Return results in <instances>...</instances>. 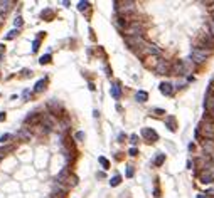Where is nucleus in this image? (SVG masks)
<instances>
[{
	"label": "nucleus",
	"mask_w": 214,
	"mask_h": 198,
	"mask_svg": "<svg viewBox=\"0 0 214 198\" xmlns=\"http://www.w3.org/2000/svg\"><path fill=\"white\" fill-rule=\"evenodd\" d=\"M197 198H209V195H207V193H199V195H197Z\"/></svg>",
	"instance_id": "79ce46f5"
},
{
	"label": "nucleus",
	"mask_w": 214,
	"mask_h": 198,
	"mask_svg": "<svg viewBox=\"0 0 214 198\" xmlns=\"http://www.w3.org/2000/svg\"><path fill=\"white\" fill-rule=\"evenodd\" d=\"M209 34L214 37V20H212V18L209 20Z\"/></svg>",
	"instance_id": "f704fd0d"
},
{
	"label": "nucleus",
	"mask_w": 214,
	"mask_h": 198,
	"mask_svg": "<svg viewBox=\"0 0 214 198\" xmlns=\"http://www.w3.org/2000/svg\"><path fill=\"white\" fill-rule=\"evenodd\" d=\"M135 99H137L138 102H145L147 99H149V92H145V91H138V92L135 94Z\"/></svg>",
	"instance_id": "aec40b11"
},
{
	"label": "nucleus",
	"mask_w": 214,
	"mask_h": 198,
	"mask_svg": "<svg viewBox=\"0 0 214 198\" xmlns=\"http://www.w3.org/2000/svg\"><path fill=\"white\" fill-rule=\"evenodd\" d=\"M187 69H185V62L184 61H175L174 64L170 65V74L172 76H184Z\"/></svg>",
	"instance_id": "0eeeda50"
},
{
	"label": "nucleus",
	"mask_w": 214,
	"mask_h": 198,
	"mask_svg": "<svg viewBox=\"0 0 214 198\" xmlns=\"http://www.w3.org/2000/svg\"><path fill=\"white\" fill-rule=\"evenodd\" d=\"M39 62H40V64H49V62H51V54H46V55H42V57H40L39 59Z\"/></svg>",
	"instance_id": "c85d7f7f"
},
{
	"label": "nucleus",
	"mask_w": 214,
	"mask_h": 198,
	"mask_svg": "<svg viewBox=\"0 0 214 198\" xmlns=\"http://www.w3.org/2000/svg\"><path fill=\"white\" fill-rule=\"evenodd\" d=\"M138 54H140V55H155V57H159V55L162 54V51H160L157 45H153V44H149V42H147L145 45H143L140 51H138Z\"/></svg>",
	"instance_id": "39448f33"
},
{
	"label": "nucleus",
	"mask_w": 214,
	"mask_h": 198,
	"mask_svg": "<svg viewBox=\"0 0 214 198\" xmlns=\"http://www.w3.org/2000/svg\"><path fill=\"white\" fill-rule=\"evenodd\" d=\"M98 161H100V165L103 166V169H108V168H110V161L105 158V156H100V158H98Z\"/></svg>",
	"instance_id": "bb28decb"
},
{
	"label": "nucleus",
	"mask_w": 214,
	"mask_h": 198,
	"mask_svg": "<svg viewBox=\"0 0 214 198\" xmlns=\"http://www.w3.org/2000/svg\"><path fill=\"white\" fill-rule=\"evenodd\" d=\"M15 149V146L14 144H9V146H4V148H0V158H4L7 153H12Z\"/></svg>",
	"instance_id": "4be33fe9"
},
{
	"label": "nucleus",
	"mask_w": 214,
	"mask_h": 198,
	"mask_svg": "<svg viewBox=\"0 0 214 198\" xmlns=\"http://www.w3.org/2000/svg\"><path fill=\"white\" fill-rule=\"evenodd\" d=\"M5 119V112H0V121H4Z\"/></svg>",
	"instance_id": "37998d69"
},
{
	"label": "nucleus",
	"mask_w": 214,
	"mask_h": 198,
	"mask_svg": "<svg viewBox=\"0 0 214 198\" xmlns=\"http://www.w3.org/2000/svg\"><path fill=\"white\" fill-rule=\"evenodd\" d=\"M197 129L204 134V139H212L214 138V122H202L201 126H197Z\"/></svg>",
	"instance_id": "423d86ee"
},
{
	"label": "nucleus",
	"mask_w": 214,
	"mask_h": 198,
	"mask_svg": "<svg viewBox=\"0 0 214 198\" xmlns=\"http://www.w3.org/2000/svg\"><path fill=\"white\" fill-rule=\"evenodd\" d=\"M165 126H167L170 131H175V129H177V122H175V118H174V116H169V118L165 119Z\"/></svg>",
	"instance_id": "f3484780"
},
{
	"label": "nucleus",
	"mask_w": 214,
	"mask_h": 198,
	"mask_svg": "<svg viewBox=\"0 0 214 198\" xmlns=\"http://www.w3.org/2000/svg\"><path fill=\"white\" fill-rule=\"evenodd\" d=\"M153 114H155V116H162V114H165V111H163V109H153Z\"/></svg>",
	"instance_id": "58836bf2"
},
{
	"label": "nucleus",
	"mask_w": 214,
	"mask_h": 198,
	"mask_svg": "<svg viewBox=\"0 0 214 198\" xmlns=\"http://www.w3.org/2000/svg\"><path fill=\"white\" fill-rule=\"evenodd\" d=\"M211 114H212V116H214V111H211Z\"/></svg>",
	"instance_id": "49530a36"
},
{
	"label": "nucleus",
	"mask_w": 214,
	"mask_h": 198,
	"mask_svg": "<svg viewBox=\"0 0 214 198\" xmlns=\"http://www.w3.org/2000/svg\"><path fill=\"white\" fill-rule=\"evenodd\" d=\"M17 34H19L17 30H10V32H9L7 35H5V39H7V40H10V39H14V37L17 35Z\"/></svg>",
	"instance_id": "2f4dec72"
},
{
	"label": "nucleus",
	"mask_w": 214,
	"mask_h": 198,
	"mask_svg": "<svg viewBox=\"0 0 214 198\" xmlns=\"http://www.w3.org/2000/svg\"><path fill=\"white\" fill-rule=\"evenodd\" d=\"M12 2L10 0H4V2H0V15H4L9 12V8H10Z\"/></svg>",
	"instance_id": "6ab92c4d"
},
{
	"label": "nucleus",
	"mask_w": 214,
	"mask_h": 198,
	"mask_svg": "<svg viewBox=\"0 0 214 198\" xmlns=\"http://www.w3.org/2000/svg\"><path fill=\"white\" fill-rule=\"evenodd\" d=\"M74 138H76V141H83L84 139V133L83 131H78V133L74 134Z\"/></svg>",
	"instance_id": "473e14b6"
},
{
	"label": "nucleus",
	"mask_w": 214,
	"mask_h": 198,
	"mask_svg": "<svg viewBox=\"0 0 214 198\" xmlns=\"http://www.w3.org/2000/svg\"><path fill=\"white\" fill-rule=\"evenodd\" d=\"M22 24H24V22H22V17H20V15H17V17H15V20H14V25L19 29V27H22Z\"/></svg>",
	"instance_id": "c756f323"
},
{
	"label": "nucleus",
	"mask_w": 214,
	"mask_h": 198,
	"mask_svg": "<svg viewBox=\"0 0 214 198\" xmlns=\"http://www.w3.org/2000/svg\"><path fill=\"white\" fill-rule=\"evenodd\" d=\"M212 82H214V77H212Z\"/></svg>",
	"instance_id": "de8ad7c7"
},
{
	"label": "nucleus",
	"mask_w": 214,
	"mask_h": 198,
	"mask_svg": "<svg viewBox=\"0 0 214 198\" xmlns=\"http://www.w3.org/2000/svg\"><path fill=\"white\" fill-rule=\"evenodd\" d=\"M2 18H4V15H0V24H2Z\"/></svg>",
	"instance_id": "a18cd8bd"
},
{
	"label": "nucleus",
	"mask_w": 214,
	"mask_h": 198,
	"mask_svg": "<svg viewBox=\"0 0 214 198\" xmlns=\"http://www.w3.org/2000/svg\"><path fill=\"white\" fill-rule=\"evenodd\" d=\"M135 175V169L133 166H127V178H132Z\"/></svg>",
	"instance_id": "7c9ffc66"
},
{
	"label": "nucleus",
	"mask_w": 214,
	"mask_h": 198,
	"mask_svg": "<svg viewBox=\"0 0 214 198\" xmlns=\"http://www.w3.org/2000/svg\"><path fill=\"white\" fill-rule=\"evenodd\" d=\"M125 44H127L130 49H133V51L138 52L147 42L143 40V37H125Z\"/></svg>",
	"instance_id": "20e7f679"
},
{
	"label": "nucleus",
	"mask_w": 214,
	"mask_h": 198,
	"mask_svg": "<svg viewBox=\"0 0 214 198\" xmlns=\"http://www.w3.org/2000/svg\"><path fill=\"white\" fill-rule=\"evenodd\" d=\"M17 138H19V139H22V141H30L32 134H30V131L27 129V128H22V129L17 133Z\"/></svg>",
	"instance_id": "2eb2a0df"
},
{
	"label": "nucleus",
	"mask_w": 214,
	"mask_h": 198,
	"mask_svg": "<svg viewBox=\"0 0 214 198\" xmlns=\"http://www.w3.org/2000/svg\"><path fill=\"white\" fill-rule=\"evenodd\" d=\"M155 72L159 74V76L170 74V64H169V61H165V59H160L159 64H157V67H155Z\"/></svg>",
	"instance_id": "1a4fd4ad"
},
{
	"label": "nucleus",
	"mask_w": 214,
	"mask_h": 198,
	"mask_svg": "<svg viewBox=\"0 0 214 198\" xmlns=\"http://www.w3.org/2000/svg\"><path fill=\"white\" fill-rule=\"evenodd\" d=\"M125 32H127V37H142L143 27H142L140 22H130L128 27L125 29Z\"/></svg>",
	"instance_id": "7ed1b4c3"
},
{
	"label": "nucleus",
	"mask_w": 214,
	"mask_h": 198,
	"mask_svg": "<svg viewBox=\"0 0 214 198\" xmlns=\"http://www.w3.org/2000/svg\"><path fill=\"white\" fill-rule=\"evenodd\" d=\"M44 87H46V79H40L36 82V86H34V92H42Z\"/></svg>",
	"instance_id": "5701e85b"
},
{
	"label": "nucleus",
	"mask_w": 214,
	"mask_h": 198,
	"mask_svg": "<svg viewBox=\"0 0 214 198\" xmlns=\"http://www.w3.org/2000/svg\"><path fill=\"white\" fill-rule=\"evenodd\" d=\"M115 10L116 12H120V15H123V17H128V15L135 14V2H115Z\"/></svg>",
	"instance_id": "f257e3e1"
},
{
	"label": "nucleus",
	"mask_w": 214,
	"mask_h": 198,
	"mask_svg": "<svg viewBox=\"0 0 214 198\" xmlns=\"http://www.w3.org/2000/svg\"><path fill=\"white\" fill-rule=\"evenodd\" d=\"M163 161H165V155H162V153H159V155L155 156V166H160V165H163Z\"/></svg>",
	"instance_id": "b1692460"
},
{
	"label": "nucleus",
	"mask_w": 214,
	"mask_h": 198,
	"mask_svg": "<svg viewBox=\"0 0 214 198\" xmlns=\"http://www.w3.org/2000/svg\"><path fill=\"white\" fill-rule=\"evenodd\" d=\"M39 44H40L39 39H36V40L32 42V51H34V52H37V49H39Z\"/></svg>",
	"instance_id": "72a5a7b5"
},
{
	"label": "nucleus",
	"mask_w": 214,
	"mask_h": 198,
	"mask_svg": "<svg viewBox=\"0 0 214 198\" xmlns=\"http://www.w3.org/2000/svg\"><path fill=\"white\" fill-rule=\"evenodd\" d=\"M22 96H24V99H29V96H30V91H29V89H26Z\"/></svg>",
	"instance_id": "ea45409f"
},
{
	"label": "nucleus",
	"mask_w": 214,
	"mask_h": 198,
	"mask_svg": "<svg viewBox=\"0 0 214 198\" xmlns=\"http://www.w3.org/2000/svg\"><path fill=\"white\" fill-rule=\"evenodd\" d=\"M52 15V10H46V12H42V17H51Z\"/></svg>",
	"instance_id": "a19ab883"
},
{
	"label": "nucleus",
	"mask_w": 214,
	"mask_h": 198,
	"mask_svg": "<svg viewBox=\"0 0 214 198\" xmlns=\"http://www.w3.org/2000/svg\"><path fill=\"white\" fill-rule=\"evenodd\" d=\"M130 143L132 144H137L138 143V136H137V134H132V136H130Z\"/></svg>",
	"instance_id": "e433bc0d"
},
{
	"label": "nucleus",
	"mask_w": 214,
	"mask_h": 198,
	"mask_svg": "<svg viewBox=\"0 0 214 198\" xmlns=\"http://www.w3.org/2000/svg\"><path fill=\"white\" fill-rule=\"evenodd\" d=\"M88 8H89V2H83V0H81L79 4H78V10L79 12H84V10H88Z\"/></svg>",
	"instance_id": "cd10ccee"
},
{
	"label": "nucleus",
	"mask_w": 214,
	"mask_h": 198,
	"mask_svg": "<svg viewBox=\"0 0 214 198\" xmlns=\"http://www.w3.org/2000/svg\"><path fill=\"white\" fill-rule=\"evenodd\" d=\"M202 149L206 155H214V141L212 139H204L202 141Z\"/></svg>",
	"instance_id": "4468645a"
},
{
	"label": "nucleus",
	"mask_w": 214,
	"mask_h": 198,
	"mask_svg": "<svg viewBox=\"0 0 214 198\" xmlns=\"http://www.w3.org/2000/svg\"><path fill=\"white\" fill-rule=\"evenodd\" d=\"M211 15H212V17H211V18H212V20H214V7L211 8Z\"/></svg>",
	"instance_id": "c03bdc74"
},
{
	"label": "nucleus",
	"mask_w": 214,
	"mask_h": 198,
	"mask_svg": "<svg viewBox=\"0 0 214 198\" xmlns=\"http://www.w3.org/2000/svg\"><path fill=\"white\" fill-rule=\"evenodd\" d=\"M209 55H211L209 49H199V47H196V49H192V52H191V61H194L196 64H202V62L207 61Z\"/></svg>",
	"instance_id": "f03ea898"
},
{
	"label": "nucleus",
	"mask_w": 214,
	"mask_h": 198,
	"mask_svg": "<svg viewBox=\"0 0 214 198\" xmlns=\"http://www.w3.org/2000/svg\"><path fill=\"white\" fill-rule=\"evenodd\" d=\"M56 193H59V196L64 198L66 193H68V188H66L62 183H58V181H56L54 186H52V195H56Z\"/></svg>",
	"instance_id": "f8f14e48"
},
{
	"label": "nucleus",
	"mask_w": 214,
	"mask_h": 198,
	"mask_svg": "<svg viewBox=\"0 0 214 198\" xmlns=\"http://www.w3.org/2000/svg\"><path fill=\"white\" fill-rule=\"evenodd\" d=\"M12 134H4V136H0V143H5L7 139H10Z\"/></svg>",
	"instance_id": "4c0bfd02"
},
{
	"label": "nucleus",
	"mask_w": 214,
	"mask_h": 198,
	"mask_svg": "<svg viewBox=\"0 0 214 198\" xmlns=\"http://www.w3.org/2000/svg\"><path fill=\"white\" fill-rule=\"evenodd\" d=\"M159 89L163 96H172V94H174V86H172L170 82H162L159 86Z\"/></svg>",
	"instance_id": "ddd939ff"
},
{
	"label": "nucleus",
	"mask_w": 214,
	"mask_h": 198,
	"mask_svg": "<svg viewBox=\"0 0 214 198\" xmlns=\"http://www.w3.org/2000/svg\"><path fill=\"white\" fill-rule=\"evenodd\" d=\"M66 183H68L69 186H76V185H78V178L74 176V175H69L68 180H66Z\"/></svg>",
	"instance_id": "393cba45"
},
{
	"label": "nucleus",
	"mask_w": 214,
	"mask_h": 198,
	"mask_svg": "<svg viewBox=\"0 0 214 198\" xmlns=\"http://www.w3.org/2000/svg\"><path fill=\"white\" fill-rule=\"evenodd\" d=\"M68 176H69L68 168H62V169H61V173H59L58 176H56V181H58V183H64V181L68 180Z\"/></svg>",
	"instance_id": "dca6fc26"
},
{
	"label": "nucleus",
	"mask_w": 214,
	"mask_h": 198,
	"mask_svg": "<svg viewBox=\"0 0 214 198\" xmlns=\"http://www.w3.org/2000/svg\"><path fill=\"white\" fill-rule=\"evenodd\" d=\"M142 136L145 138V141H149V143H155L159 139L157 131L152 129V128H142Z\"/></svg>",
	"instance_id": "9d476101"
},
{
	"label": "nucleus",
	"mask_w": 214,
	"mask_h": 198,
	"mask_svg": "<svg viewBox=\"0 0 214 198\" xmlns=\"http://www.w3.org/2000/svg\"><path fill=\"white\" fill-rule=\"evenodd\" d=\"M159 61H160V59H159V57H155V55H149V57H147L145 65H147V67H153V69H155V67H157V64H159Z\"/></svg>",
	"instance_id": "a211bd4d"
},
{
	"label": "nucleus",
	"mask_w": 214,
	"mask_h": 198,
	"mask_svg": "<svg viewBox=\"0 0 214 198\" xmlns=\"http://www.w3.org/2000/svg\"><path fill=\"white\" fill-rule=\"evenodd\" d=\"M128 155H130V156H137L138 149H137V148H130V149H128Z\"/></svg>",
	"instance_id": "c9c22d12"
},
{
	"label": "nucleus",
	"mask_w": 214,
	"mask_h": 198,
	"mask_svg": "<svg viewBox=\"0 0 214 198\" xmlns=\"http://www.w3.org/2000/svg\"><path fill=\"white\" fill-rule=\"evenodd\" d=\"M40 122H42V126L44 128H47V129H52V128H56L58 126V119H56V116L54 114H44L42 118H40Z\"/></svg>",
	"instance_id": "6e6552de"
},
{
	"label": "nucleus",
	"mask_w": 214,
	"mask_h": 198,
	"mask_svg": "<svg viewBox=\"0 0 214 198\" xmlns=\"http://www.w3.org/2000/svg\"><path fill=\"white\" fill-rule=\"evenodd\" d=\"M120 183H121V176H120V175H115V176L110 180V185H111V186H118Z\"/></svg>",
	"instance_id": "a878e982"
},
{
	"label": "nucleus",
	"mask_w": 214,
	"mask_h": 198,
	"mask_svg": "<svg viewBox=\"0 0 214 198\" xmlns=\"http://www.w3.org/2000/svg\"><path fill=\"white\" fill-rule=\"evenodd\" d=\"M111 96L115 97V99H120L121 89H120V86H118V84H113V86H111Z\"/></svg>",
	"instance_id": "412c9836"
},
{
	"label": "nucleus",
	"mask_w": 214,
	"mask_h": 198,
	"mask_svg": "<svg viewBox=\"0 0 214 198\" xmlns=\"http://www.w3.org/2000/svg\"><path fill=\"white\" fill-rule=\"evenodd\" d=\"M199 180H201V183L209 185V183H212V181H214V175L211 171H207V169H202V171L199 173Z\"/></svg>",
	"instance_id": "9b49d317"
}]
</instances>
